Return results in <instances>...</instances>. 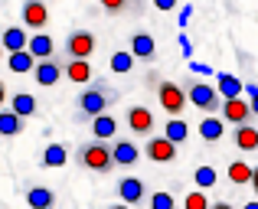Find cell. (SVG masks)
Listing matches in <instances>:
<instances>
[{
  "label": "cell",
  "mask_w": 258,
  "mask_h": 209,
  "mask_svg": "<svg viewBox=\"0 0 258 209\" xmlns=\"http://www.w3.org/2000/svg\"><path fill=\"white\" fill-rule=\"evenodd\" d=\"M242 209H258V199H252V203H245Z\"/></svg>",
  "instance_id": "obj_37"
},
{
  "label": "cell",
  "mask_w": 258,
  "mask_h": 209,
  "mask_svg": "<svg viewBox=\"0 0 258 209\" xmlns=\"http://www.w3.org/2000/svg\"><path fill=\"white\" fill-rule=\"evenodd\" d=\"M62 49H66V59H72V62H88L95 56V49H98V39H95V33L88 26H76L66 36Z\"/></svg>",
  "instance_id": "obj_5"
},
{
  "label": "cell",
  "mask_w": 258,
  "mask_h": 209,
  "mask_svg": "<svg viewBox=\"0 0 258 209\" xmlns=\"http://www.w3.org/2000/svg\"><path fill=\"white\" fill-rule=\"evenodd\" d=\"M20 17H23V26L33 33H43V26H49V10H46V4H39V0H26L23 7H20Z\"/></svg>",
  "instance_id": "obj_11"
},
{
  "label": "cell",
  "mask_w": 258,
  "mask_h": 209,
  "mask_svg": "<svg viewBox=\"0 0 258 209\" xmlns=\"http://www.w3.org/2000/svg\"><path fill=\"white\" fill-rule=\"evenodd\" d=\"M176 209H180V206H176Z\"/></svg>",
  "instance_id": "obj_39"
},
{
  "label": "cell",
  "mask_w": 258,
  "mask_h": 209,
  "mask_svg": "<svg viewBox=\"0 0 258 209\" xmlns=\"http://www.w3.org/2000/svg\"><path fill=\"white\" fill-rule=\"evenodd\" d=\"M180 89H183V95H186V105H196L203 114H216V111H219L222 98L216 95L213 85H206V82H200V79H189L186 76L180 82Z\"/></svg>",
  "instance_id": "obj_4"
},
{
  "label": "cell",
  "mask_w": 258,
  "mask_h": 209,
  "mask_svg": "<svg viewBox=\"0 0 258 209\" xmlns=\"http://www.w3.org/2000/svg\"><path fill=\"white\" fill-rule=\"evenodd\" d=\"M101 7H105V13H111V17H114V13H124V10H131L134 4H127V0H105Z\"/></svg>",
  "instance_id": "obj_32"
},
{
  "label": "cell",
  "mask_w": 258,
  "mask_h": 209,
  "mask_svg": "<svg viewBox=\"0 0 258 209\" xmlns=\"http://www.w3.org/2000/svg\"><path fill=\"white\" fill-rule=\"evenodd\" d=\"M248 186L255 190V199H258V167H252V180H248Z\"/></svg>",
  "instance_id": "obj_35"
},
{
  "label": "cell",
  "mask_w": 258,
  "mask_h": 209,
  "mask_svg": "<svg viewBox=\"0 0 258 209\" xmlns=\"http://www.w3.org/2000/svg\"><path fill=\"white\" fill-rule=\"evenodd\" d=\"M209 209H235L229 199H216V203H209Z\"/></svg>",
  "instance_id": "obj_34"
},
{
  "label": "cell",
  "mask_w": 258,
  "mask_h": 209,
  "mask_svg": "<svg viewBox=\"0 0 258 209\" xmlns=\"http://www.w3.org/2000/svg\"><path fill=\"white\" fill-rule=\"evenodd\" d=\"M118 199L124 206H141V203H147V183L141 177H124L118 183Z\"/></svg>",
  "instance_id": "obj_10"
},
{
  "label": "cell",
  "mask_w": 258,
  "mask_h": 209,
  "mask_svg": "<svg viewBox=\"0 0 258 209\" xmlns=\"http://www.w3.org/2000/svg\"><path fill=\"white\" fill-rule=\"evenodd\" d=\"M23 203H26V209H56L59 196H56V190H49V186L23 183Z\"/></svg>",
  "instance_id": "obj_9"
},
{
  "label": "cell",
  "mask_w": 258,
  "mask_h": 209,
  "mask_svg": "<svg viewBox=\"0 0 258 209\" xmlns=\"http://www.w3.org/2000/svg\"><path fill=\"white\" fill-rule=\"evenodd\" d=\"M66 160H69V151H66L62 144H49L43 151V160H39V164H43V167H62Z\"/></svg>",
  "instance_id": "obj_26"
},
{
  "label": "cell",
  "mask_w": 258,
  "mask_h": 209,
  "mask_svg": "<svg viewBox=\"0 0 258 209\" xmlns=\"http://www.w3.org/2000/svg\"><path fill=\"white\" fill-rule=\"evenodd\" d=\"M33 79H36V85H43V89H49V85H56L59 79H62V56H52V59H43V62L33 65Z\"/></svg>",
  "instance_id": "obj_12"
},
{
  "label": "cell",
  "mask_w": 258,
  "mask_h": 209,
  "mask_svg": "<svg viewBox=\"0 0 258 209\" xmlns=\"http://www.w3.org/2000/svg\"><path fill=\"white\" fill-rule=\"evenodd\" d=\"M62 79H69L72 85H92L95 82V69H92V62H72V59H62Z\"/></svg>",
  "instance_id": "obj_16"
},
{
  "label": "cell",
  "mask_w": 258,
  "mask_h": 209,
  "mask_svg": "<svg viewBox=\"0 0 258 209\" xmlns=\"http://www.w3.org/2000/svg\"><path fill=\"white\" fill-rule=\"evenodd\" d=\"M105 209H131V206H124V203H108Z\"/></svg>",
  "instance_id": "obj_36"
},
{
  "label": "cell",
  "mask_w": 258,
  "mask_h": 209,
  "mask_svg": "<svg viewBox=\"0 0 258 209\" xmlns=\"http://www.w3.org/2000/svg\"><path fill=\"white\" fill-rule=\"evenodd\" d=\"M180 209H209V199L203 196V190H189L183 196V206Z\"/></svg>",
  "instance_id": "obj_30"
},
{
  "label": "cell",
  "mask_w": 258,
  "mask_h": 209,
  "mask_svg": "<svg viewBox=\"0 0 258 209\" xmlns=\"http://www.w3.org/2000/svg\"><path fill=\"white\" fill-rule=\"evenodd\" d=\"M222 134H226V124H222L216 114H206V118L200 121V137L206 141V144H216V141H222Z\"/></svg>",
  "instance_id": "obj_21"
},
{
  "label": "cell",
  "mask_w": 258,
  "mask_h": 209,
  "mask_svg": "<svg viewBox=\"0 0 258 209\" xmlns=\"http://www.w3.org/2000/svg\"><path fill=\"white\" fill-rule=\"evenodd\" d=\"M232 147L239 154H255L258 151V127L255 124H242V127H232Z\"/></svg>",
  "instance_id": "obj_15"
},
{
  "label": "cell",
  "mask_w": 258,
  "mask_h": 209,
  "mask_svg": "<svg viewBox=\"0 0 258 209\" xmlns=\"http://www.w3.org/2000/svg\"><path fill=\"white\" fill-rule=\"evenodd\" d=\"M7 108H10L17 118H33V114H39V98L30 95V92H17L13 98H7Z\"/></svg>",
  "instance_id": "obj_18"
},
{
  "label": "cell",
  "mask_w": 258,
  "mask_h": 209,
  "mask_svg": "<svg viewBox=\"0 0 258 209\" xmlns=\"http://www.w3.org/2000/svg\"><path fill=\"white\" fill-rule=\"evenodd\" d=\"M147 206L151 209H176V196L170 190H157V193L147 196Z\"/></svg>",
  "instance_id": "obj_29"
},
{
  "label": "cell",
  "mask_w": 258,
  "mask_h": 209,
  "mask_svg": "<svg viewBox=\"0 0 258 209\" xmlns=\"http://www.w3.org/2000/svg\"><path fill=\"white\" fill-rule=\"evenodd\" d=\"M124 127L134 134V137H151L154 127H157V118L147 105H127L124 111Z\"/></svg>",
  "instance_id": "obj_6"
},
{
  "label": "cell",
  "mask_w": 258,
  "mask_h": 209,
  "mask_svg": "<svg viewBox=\"0 0 258 209\" xmlns=\"http://www.w3.org/2000/svg\"><path fill=\"white\" fill-rule=\"evenodd\" d=\"M164 137L170 141V144H176V147H180L183 141L189 137V124H186L183 118H170V121L164 124Z\"/></svg>",
  "instance_id": "obj_24"
},
{
  "label": "cell",
  "mask_w": 258,
  "mask_h": 209,
  "mask_svg": "<svg viewBox=\"0 0 258 209\" xmlns=\"http://www.w3.org/2000/svg\"><path fill=\"white\" fill-rule=\"evenodd\" d=\"M239 92H242V85H239V79H232V76H219V89H216V95L226 102V98H239Z\"/></svg>",
  "instance_id": "obj_27"
},
{
  "label": "cell",
  "mask_w": 258,
  "mask_h": 209,
  "mask_svg": "<svg viewBox=\"0 0 258 209\" xmlns=\"http://www.w3.org/2000/svg\"><path fill=\"white\" fill-rule=\"evenodd\" d=\"M23 131H26V121L17 118L10 108H4V111H0V137H17V134H23Z\"/></svg>",
  "instance_id": "obj_22"
},
{
  "label": "cell",
  "mask_w": 258,
  "mask_h": 209,
  "mask_svg": "<svg viewBox=\"0 0 258 209\" xmlns=\"http://www.w3.org/2000/svg\"><path fill=\"white\" fill-rule=\"evenodd\" d=\"M118 105V89L108 85L105 79H95L92 85H85L76 98V121L79 124H88L98 114H108V108Z\"/></svg>",
  "instance_id": "obj_1"
},
{
  "label": "cell",
  "mask_w": 258,
  "mask_h": 209,
  "mask_svg": "<svg viewBox=\"0 0 258 209\" xmlns=\"http://www.w3.org/2000/svg\"><path fill=\"white\" fill-rule=\"evenodd\" d=\"M219 121L222 124H232V127H242V124H252V108L242 98H226L219 105Z\"/></svg>",
  "instance_id": "obj_7"
},
{
  "label": "cell",
  "mask_w": 258,
  "mask_h": 209,
  "mask_svg": "<svg viewBox=\"0 0 258 209\" xmlns=\"http://www.w3.org/2000/svg\"><path fill=\"white\" fill-rule=\"evenodd\" d=\"M131 65H134V59L127 52H114L111 56V72H131Z\"/></svg>",
  "instance_id": "obj_31"
},
{
  "label": "cell",
  "mask_w": 258,
  "mask_h": 209,
  "mask_svg": "<svg viewBox=\"0 0 258 209\" xmlns=\"http://www.w3.org/2000/svg\"><path fill=\"white\" fill-rule=\"evenodd\" d=\"M226 177H229V183L232 186H248V180H252V164L248 160H232L229 164V170H226Z\"/></svg>",
  "instance_id": "obj_23"
},
{
  "label": "cell",
  "mask_w": 258,
  "mask_h": 209,
  "mask_svg": "<svg viewBox=\"0 0 258 209\" xmlns=\"http://www.w3.org/2000/svg\"><path fill=\"white\" fill-rule=\"evenodd\" d=\"M26 39H30V36H26L23 26H7V30L0 33V49L10 52V56H13V52H23L26 49Z\"/></svg>",
  "instance_id": "obj_20"
},
{
  "label": "cell",
  "mask_w": 258,
  "mask_h": 209,
  "mask_svg": "<svg viewBox=\"0 0 258 209\" xmlns=\"http://www.w3.org/2000/svg\"><path fill=\"white\" fill-rule=\"evenodd\" d=\"M111 160H114V167H134L141 160V147L134 144V141H114L111 144Z\"/></svg>",
  "instance_id": "obj_17"
},
{
  "label": "cell",
  "mask_w": 258,
  "mask_h": 209,
  "mask_svg": "<svg viewBox=\"0 0 258 209\" xmlns=\"http://www.w3.org/2000/svg\"><path fill=\"white\" fill-rule=\"evenodd\" d=\"M88 127H92V141L108 144V141L118 134V118H114V114H98V118L88 121Z\"/></svg>",
  "instance_id": "obj_19"
},
{
  "label": "cell",
  "mask_w": 258,
  "mask_h": 209,
  "mask_svg": "<svg viewBox=\"0 0 258 209\" xmlns=\"http://www.w3.org/2000/svg\"><path fill=\"white\" fill-rule=\"evenodd\" d=\"M7 65H10V72H20V76H23V72H33L36 62H33V56L23 49V52H13V56L7 59Z\"/></svg>",
  "instance_id": "obj_28"
},
{
  "label": "cell",
  "mask_w": 258,
  "mask_h": 209,
  "mask_svg": "<svg viewBox=\"0 0 258 209\" xmlns=\"http://www.w3.org/2000/svg\"><path fill=\"white\" fill-rule=\"evenodd\" d=\"M216 180H219V173H216V167H209V164H203V167H196V170H193L196 190H209V186H216Z\"/></svg>",
  "instance_id": "obj_25"
},
{
  "label": "cell",
  "mask_w": 258,
  "mask_h": 209,
  "mask_svg": "<svg viewBox=\"0 0 258 209\" xmlns=\"http://www.w3.org/2000/svg\"><path fill=\"white\" fill-rule=\"evenodd\" d=\"M144 154L154 164H170V160H176V144H170L164 134H151L144 144Z\"/></svg>",
  "instance_id": "obj_13"
},
{
  "label": "cell",
  "mask_w": 258,
  "mask_h": 209,
  "mask_svg": "<svg viewBox=\"0 0 258 209\" xmlns=\"http://www.w3.org/2000/svg\"><path fill=\"white\" fill-rule=\"evenodd\" d=\"M127 56L131 59H144V62H154V56H157V43H154V36L147 30H134L131 36H127Z\"/></svg>",
  "instance_id": "obj_8"
},
{
  "label": "cell",
  "mask_w": 258,
  "mask_h": 209,
  "mask_svg": "<svg viewBox=\"0 0 258 209\" xmlns=\"http://www.w3.org/2000/svg\"><path fill=\"white\" fill-rule=\"evenodd\" d=\"M0 59H4V49H0Z\"/></svg>",
  "instance_id": "obj_38"
},
{
  "label": "cell",
  "mask_w": 258,
  "mask_h": 209,
  "mask_svg": "<svg viewBox=\"0 0 258 209\" xmlns=\"http://www.w3.org/2000/svg\"><path fill=\"white\" fill-rule=\"evenodd\" d=\"M147 85H154L157 92V105L164 108L170 118H180L183 108H186V95H183L180 82H170V79H160L157 72H147Z\"/></svg>",
  "instance_id": "obj_3"
},
{
  "label": "cell",
  "mask_w": 258,
  "mask_h": 209,
  "mask_svg": "<svg viewBox=\"0 0 258 209\" xmlns=\"http://www.w3.org/2000/svg\"><path fill=\"white\" fill-rule=\"evenodd\" d=\"M26 52L33 56V62H43V59L56 56V43H52L49 33H33V36L26 39Z\"/></svg>",
  "instance_id": "obj_14"
},
{
  "label": "cell",
  "mask_w": 258,
  "mask_h": 209,
  "mask_svg": "<svg viewBox=\"0 0 258 209\" xmlns=\"http://www.w3.org/2000/svg\"><path fill=\"white\" fill-rule=\"evenodd\" d=\"M79 170L88 173H98V177H108L114 170V160H111V144H101V141H82L72 154Z\"/></svg>",
  "instance_id": "obj_2"
},
{
  "label": "cell",
  "mask_w": 258,
  "mask_h": 209,
  "mask_svg": "<svg viewBox=\"0 0 258 209\" xmlns=\"http://www.w3.org/2000/svg\"><path fill=\"white\" fill-rule=\"evenodd\" d=\"M7 98H10V95H7V82H4V79H0V111H4V108H7Z\"/></svg>",
  "instance_id": "obj_33"
}]
</instances>
